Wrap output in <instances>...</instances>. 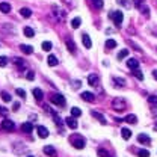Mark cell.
Returning <instances> with one entry per match:
<instances>
[{
	"mask_svg": "<svg viewBox=\"0 0 157 157\" xmlns=\"http://www.w3.org/2000/svg\"><path fill=\"white\" fill-rule=\"evenodd\" d=\"M112 107H113V110H116V112H124L125 107H127V103H125L124 98H113Z\"/></svg>",
	"mask_w": 157,
	"mask_h": 157,
	"instance_id": "obj_1",
	"label": "cell"
},
{
	"mask_svg": "<svg viewBox=\"0 0 157 157\" xmlns=\"http://www.w3.org/2000/svg\"><path fill=\"white\" fill-rule=\"evenodd\" d=\"M110 18L113 20V23H115L116 27H119L121 24H123V20H124V14L121 12V11H113L110 14Z\"/></svg>",
	"mask_w": 157,
	"mask_h": 157,
	"instance_id": "obj_2",
	"label": "cell"
},
{
	"mask_svg": "<svg viewBox=\"0 0 157 157\" xmlns=\"http://www.w3.org/2000/svg\"><path fill=\"white\" fill-rule=\"evenodd\" d=\"M71 144H73V146H76L77 148V150H82V148H85V139L82 137V136H73L71 137Z\"/></svg>",
	"mask_w": 157,
	"mask_h": 157,
	"instance_id": "obj_3",
	"label": "cell"
},
{
	"mask_svg": "<svg viewBox=\"0 0 157 157\" xmlns=\"http://www.w3.org/2000/svg\"><path fill=\"white\" fill-rule=\"evenodd\" d=\"M50 101L53 103V104H56V106H65V97L62 94H55V95H51V98H50Z\"/></svg>",
	"mask_w": 157,
	"mask_h": 157,
	"instance_id": "obj_4",
	"label": "cell"
},
{
	"mask_svg": "<svg viewBox=\"0 0 157 157\" xmlns=\"http://www.w3.org/2000/svg\"><path fill=\"white\" fill-rule=\"evenodd\" d=\"M2 128L5 130V132H14V130H15L14 121H11V119H5L3 123H2Z\"/></svg>",
	"mask_w": 157,
	"mask_h": 157,
	"instance_id": "obj_5",
	"label": "cell"
},
{
	"mask_svg": "<svg viewBox=\"0 0 157 157\" xmlns=\"http://www.w3.org/2000/svg\"><path fill=\"white\" fill-rule=\"evenodd\" d=\"M53 11H55V14H56V18H57L60 23H64V21H65V11L59 9L57 6H53Z\"/></svg>",
	"mask_w": 157,
	"mask_h": 157,
	"instance_id": "obj_6",
	"label": "cell"
},
{
	"mask_svg": "<svg viewBox=\"0 0 157 157\" xmlns=\"http://www.w3.org/2000/svg\"><path fill=\"white\" fill-rule=\"evenodd\" d=\"M82 41H83V46H85L86 48H91V47H92V42H91V38H89L88 33H83V35H82Z\"/></svg>",
	"mask_w": 157,
	"mask_h": 157,
	"instance_id": "obj_7",
	"label": "cell"
},
{
	"mask_svg": "<svg viewBox=\"0 0 157 157\" xmlns=\"http://www.w3.org/2000/svg\"><path fill=\"white\" fill-rule=\"evenodd\" d=\"M65 123H67V125H68L69 128H73V130H76V128L78 127L77 121H76L74 118H71V116H69V118H67V119H65Z\"/></svg>",
	"mask_w": 157,
	"mask_h": 157,
	"instance_id": "obj_8",
	"label": "cell"
},
{
	"mask_svg": "<svg viewBox=\"0 0 157 157\" xmlns=\"http://www.w3.org/2000/svg\"><path fill=\"white\" fill-rule=\"evenodd\" d=\"M44 153L50 157H56V150H55V146H51V145L44 146Z\"/></svg>",
	"mask_w": 157,
	"mask_h": 157,
	"instance_id": "obj_9",
	"label": "cell"
},
{
	"mask_svg": "<svg viewBox=\"0 0 157 157\" xmlns=\"http://www.w3.org/2000/svg\"><path fill=\"white\" fill-rule=\"evenodd\" d=\"M80 97H82L85 101H89V103L95 100V95H94L92 92H82V95H80Z\"/></svg>",
	"mask_w": 157,
	"mask_h": 157,
	"instance_id": "obj_10",
	"label": "cell"
},
{
	"mask_svg": "<svg viewBox=\"0 0 157 157\" xmlns=\"http://www.w3.org/2000/svg\"><path fill=\"white\" fill-rule=\"evenodd\" d=\"M127 67H128L130 69L139 68V60H137V59H128V60H127Z\"/></svg>",
	"mask_w": 157,
	"mask_h": 157,
	"instance_id": "obj_11",
	"label": "cell"
},
{
	"mask_svg": "<svg viewBox=\"0 0 157 157\" xmlns=\"http://www.w3.org/2000/svg\"><path fill=\"white\" fill-rule=\"evenodd\" d=\"M88 83H89L91 86L98 85V76H97V74H89V76H88Z\"/></svg>",
	"mask_w": 157,
	"mask_h": 157,
	"instance_id": "obj_12",
	"label": "cell"
},
{
	"mask_svg": "<svg viewBox=\"0 0 157 157\" xmlns=\"http://www.w3.org/2000/svg\"><path fill=\"white\" fill-rule=\"evenodd\" d=\"M38 135H39V137H42V139H46L47 136H48V130L46 128V127H42V125H39L38 128Z\"/></svg>",
	"mask_w": 157,
	"mask_h": 157,
	"instance_id": "obj_13",
	"label": "cell"
},
{
	"mask_svg": "<svg viewBox=\"0 0 157 157\" xmlns=\"http://www.w3.org/2000/svg\"><path fill=\"white\" fill-rule=\"evenodd\" d=\"M137 141L141 142V144H146L148 145V144L151 142V139H150V136H146V135L142 133V135H137Z\"/></svg>",
	"mask_w": 157,
	"mask_h": 157,
	"instance_id": "obj_14",
	"label": "cell"
},
{
	"mask_svg": "<svg viewBox=\"0 0 157 157\" xmlns=\"http://www.w3.org/2000/svg\"><path fill=\"white\" fill-rule=\"evenodd\" d=\"M32 94H33V97L36 98L38 101H41L42 98H44V94H42V91H41V89H38V88H35V89L32 91Z\"/></svg>",
	"mask_w": 157,
	"mask_h": 157,
	"instance_id": "obj_15",
	"label": "cell"
},
{
	"mask_svg": "<svg viewBox=\"0 0 157 157\" xmlns=\"http://www.w3.org/2000/svg\"><path fill=\"white\" fill-rule=\"evenodd\" d=\"M91 113H92V116H94V118H97V119L100 121V123H101L103 125L106 124V118H104V116L101 115V113H98V112H95V110H92Z\"/></svg>",
	"mask_w": 157,
	"mask_h": 157,
	"instance_id": "obj_16",
	"label": "cell"
},
{
	"mask_svg": "<svg viewBox=\"0 0 157 157\" xmlns=\"http://www.w3.org/2000/svg\"><path fill=\"white\" fill-rule=\"evenodd\" d=\"M0 11H2L3 14L11 12V5H9V3H6V2H2V3H0Z\"/></svg>",
	"mask_w": 157,
	"mask_h": 157,
	"instance_id": "obj_17",
	"label": "cell"
},
{
	"mask_svg": "<svg viewBox=\"0 0 157 157\" xmlns=\"http://www.w3.org/2000/svg\"><path fill=\"white\" fill-rule=\"evenodd\" d=\"M21 130H23V132H26V133H30L32 130H33V124L32 123H23L21 124Z\"/></svg>",
	"mask_w": 157,
	"mask_h": 157,
	"instance_id": "obj_18",
	"label": "cell"
},
{
	"mask_svg": "<svg viewBox=\"0 0 157 157\" xmlns=\"http://www.w3.org/2000/svg\"><path fill=\"white\" fill-rule=\"evenodd\" d=\"M20 15L24 17V18H29V17L32 15V11L29 9V8H21V9H20Z\"/></svg>",
	"mask_w": 157,
	"mask_h": 157,
	"instance_id": "obj_19",
	"label": "cell"
},
{
	"mask_svg": "<svg viewBox=\"0 0 157 157\" xmlns=\"http://www.w3.org/2000/svg\"><path fill=\"white\" fill-rule=\"evenodd\" d=\"M113 83L116 85V88H123V86H125V80L124 78H119V77L113 78Z\"/></svg>",
	"mask_w": 157,
	"mask_h": 157,
	"instance_id": "obj_20",
	"label": "cell"
},
{
	"mask_svg": "<svg viewBox=\"0 0 157 157\" xmlns=\"http://www.w3.org/2000/svg\"><path fill=\"white\" fill-rule=\"evenodd\" d=\"M47 64H48L50 67H56V65H57V57L53 56V55H50L48 59H47Z\"/></svg>",
	"mask_w": 157,
	"mask_h": 157,
	"instance_id": "obj_21",
	"label": "cell"
},
{
	"mask_svg": "<svg viewBox=\"0 0 157 157\" xmlns=\"http://www.w3.org/2000/svg\"><path fill=\"white\" fill-rule=\"evenodd\" d=\"M20 48L23 50V53H26V55H32V51H33V47L26 46V44H21V46H20Z\"/></svg>",
	"mask_w": 157,
	"mask_h": 157,
	"instance_id": "obj_22",
	"label": "cell"
},
{
	"mask_svg": "<svg viewBox=\"0 0 157 157\" xmlns=\"http://www.w3.org/2000/svg\"><path fill=\"white\" fill-rule=\"evenodd\" d=\"M67 47H68V50L71 51L73 55H76V44H74V41L68 39V41H67Z\"/></svg>",
	"mask_w": 157,
	"mask_h": 157,
	"instance_id": "obj_23",
	"label": "cell"
},
{
	"mask_svg": "<svg viewBox=\"0 0 157 157\" xmlns=\"http://www.w3.org/2000/svg\"><path fill=\"white\" fill-rule=\"evenodd\" d=\"M124 121H127V123H130V124H136L137 123V118H136V115H127L124 118Z\"/></svg>",
	"mask_w": 157,
	"mask_h": 157,
	"instance_id": "obj_24",
	"label": "cell"
},
{
	"mask_svg": "<svg viewBox=\"0 0 157 157\" xmlns=\"http://www.w3.org/2000/svg\"><path fill=\"white\" fill-rule=\"evenodd\" d=\"M121 135H123V137L125 139V141H127V139H130V137H132V132H130L128 128H123V130H121Z\"/></svg>",
	"mask_w": 157,
	"mask_h": 157,
	"instance_id": "obj_25",
	"label": "cell"
},
{
	"mask_svg": "<svg viewBox=\"0 0 157 157\" xmlns=\"http://www.w3.org/2000/svg\"><path fill=\"white\" fill-rule=\"evenodd\" d=\"M14 64L18 67V68H24L26 67V64H24V60L23 59H20V57H14Z\"/></svg>",
	"mask_w": 157,
	"mask_h": 157,
	"instance_id": "obj_26",
	"label": "cell"
},
{
	"mask_svg": "<svg viewBox=\"0 0 157 157\" xmlns=\"http://www.w3.org/2000/svg\"><path fill=\"white\" fill-rule=\"evenodd\" d=\"M41 47H42V50H44V51H48V50H51V47H53V46H51L50 41H44Z\"/></svg>",
	"mask_w": 157,
	"mask_h": 157,
	"instance_id": "obj_27",
	"label": "cell"
},
{
	"mask_svg": "<svg viewBox=\"0 0 157 157\" xmlns=\"http://www.w3.org/2000/svg\"><path fill=\"white\" fill-rule=\"evenodd\" d=\"M24 35H26L27 38H32L33 35H35V32H33L32 27H24Z\"/></svg>",
	"mask_w": 157,
	"mask_h": 157,
	"instance_id": "obj_28",
	"label": "cell"
},
{
	"mask_svg": "<svg viewBox=\"0 0 157 157\" xmlns=\"http://www.w3.org/2000/svg\"><path fill=\"white\" fill-rule=\"evenodd\" d=\"M133 76L137 78V80H144V74H142L141 71H139L137 68H136V69H133Z\"/></svg>",
	"mask_w": 157,
	"mask_h": 157,
	"instance_id": "obj_29",
	"label": "cell"
},
{
	"mask_svg": "<svg viewBox=\"0 0 157 157\" xmlns=\"http://www.w3.org/2000/svg\"><path fill=\"white\" fill-rule=\"evenodd\" d=\"M106 47L107 48H115L116 47V41L115 39H107L106 41Z\"/></svg>",
	"mask_w": 157,
	"mask_h": 157,
	"instance_id": "obj_30",
	"label": "cell"
},
{
	"mask_svg": "<svg viewBox=\"0 0 157 157\" xmlns=\"http://www.w3.org/2000/svg\"><path fill=\"white\" fill-rule=\"evenodd\" d=\"M71 115H73L74 118H77V116L82 115V110L78 109V107H73V109H71Z\"/></svg>",
	"mask_w": 157,
	"mask_h": 157,
	"instance_id": "obj_31",
	"label": "cell"
},
{
	"mask_svg": "<svg viewBox=\"0 0 157 157\" xmlns=\"http://www.w3.org/2000/svg\"><path fill=\"white\" fill-rule=\"evenodd\" d=\"M80 23H82V20L78 18V17H77V18H74V20L71 21V26H73V29H77L78 26H80Z\"/></svg>",
	"mask_w": 157,
	"mask_h": 157,
	"instance_id": "obj_32",
	"label": "cell"
},
{
	"mask_svg": "<svg viewBox=\"0 0 157 157\" xmlns=\"http://www.w3.org/2000/svg\"><path fill=\"white\" fill-rule=\"evenodd\" d=\"M97 154H98V157H110V154H109L106 150H103V148H100Z\"/></svg>",
	"mask_w": 157,
	"mask_h": 157,
	"instance_id": "obj_33",
	"label": "cell"
},
{
	"mask_svg": "<svg viewBox=\"0 0 157 157\" xmlns=\"http://www.w3.org/2000/svg\"><path fill=\"white\" fill-rule=\"evenodd\" d=\"M92 5L97 8V9H101L103 8V0H92Z\"/></svg>",
	"mask_w": 157,
	"mask_h": 157,
	"instance_id": "obj_34",
	"label": "cell"
},
{
	"mask_svg": "<svg viewBox=\"0 0 157 157\" xmlns=\"http://www.w3.org/2000/svg\"><path fill=\"white\" fill-rule=\"evenodd\" d=\"M137 156L139 157H150V151H148V150H139Z\"/></svg>",
	"mask_w": 157,
	"mask_h": 157,
	"instance_id": "obj_35",
	"label": "cell"
},
{
	"mask_svg": "<svg viewBox=\"0 0 157 157\" xmlns=\"http://www.w3.org/2000/svg\"><path fill=\"white\" fill-rule=\"evenodd\" d=\"M148 103L151 104H157V95H150V97H148Z\"/></svg>",
	"mask_w": 157,
	"mask_h": 157,
	"instance_id": "obj_36",
	"label": "cell"
},
{
	"mask_svg": "<svg viewBox=\"0 0 157 157\" xmlns=\"http://www.w3.org/2000/svg\"><path fill=\"white\" fill-rule=\"evenodd\" d=\"M127 55H128V50H127V48L121 50V51H119V55H118V59H124V57H125Z\"/></svg>",
	"mask_w": 157,
	"mask_h": 157,
	"instance_id": "obj_37",
	"label": "cell"
},
{
	"mask_svg": "<svg viewBox=\"0 0 157 157\" xmlns=\"http://www.w3.org/2000/svg\"><path fill=\"white\" fill-rule=\"evenodd\" d=\"M2 100L6 101V103H9L11 101V95L8 94V92H2Z\"/></svg>",
	"mask_w": 157,
	"mask_h": 157,
	"instance_id": "obj_38",
	"label": "cell"
},
{
	"mask_svg": "<svg viewBox=\"0 0 157 157\" xmlns=\"http://www.w3.org/2000/svg\"><path fill=\"white\" fill-rule=\"evenodd\" d=\"M26 78H27V80H33V78H35V73L33 71H27V74H26Z\"/></svg>",
	"mask_w": 157,
	"mask_h": 157,
	"instance_id": "obj_39",
	"label": "cell"
},
{
	"mask_svg": "<svg viewBox=\"0 0 157 157\" xmlns=\"http://www.w3.org/2000/svg\"><path fill=\"white\" fill-rule=\"evenodd\" d=\"M6 64H8V59L5 56H0V67H6Z\"/></svg>",
	"mask_w": 157,
	"mask_h": 157,
	"instance_id": "obj_40",
	"label": "cell"
},
{
	"mask_svg": "<svg viewBox=\"0 0 157 157\" xmlns=\"http://www.w3.org/2000/svg\"><path fill=\"white\" fill-rule=\"evenodd\" d=\"M17 95H20L21 98H24V97H26V92H24L23 89H20V88H18V89H17Z\"/></svg>",
	"mask_w": 157,
	"mask_h": 157,
	"instance_id": "obj_41",
	"label": "cell"
},
{
	"mask_svg": "<svg viewBox=\"0 0 157 157\" xmlns=\"http://www.w3.org/2000/svg\"><path fill=\"white\" fill-rule=\"evenodd\" d=\"M71 85H74L73 88H74V89H77L78 86H80V82H78V80H73V82H71Z\"/></svg>",
	"mask_w": 157,
	"mask_h": 157,
	"instance_id": "obj_42",
	"label": "cell"
},
{
	"mask_svg": "<svg viewBox=\"0 0 157 157\" xmlns=\"http://www.w3.org/2000/svg\"><path fill=\"white\" fill-rule=\"evenodd\" d=\"M6 113H8L6 107H0V115H6Z\"/></svg>",
	"mask_w": 157,
	"mask_h": 157,
	"instance_id": "obj_43",
	"label": "cell"
},
{
	"mask_svg": "<svg viewBox=\"0 0 157 157\" xmlns=\"http://www.w3.org/2000/svg\"><path fill=\"white\" fill-rule=\"evenodd\" d=\"M18 107H20V104H18V103H15V104H14V110H17Z\"/></svg>",
	"mask_w": 157,
	"mask_h": 157,
	"instance_id": "obj_44",
	"label": "cell"
},
{
	"mask_svg": "<svg viewBox=\"0 0 157 157\" xmlns=\"http://www.w3.org/2000/svg\"><path fill=\"white\" fill-rule=\"evenodd\" d=\"M153 77H154L156 80H157V69H156V71H153Z\"/></svg>",
	"mask_w": 157,
	"mask_h": 157,
	"instance_id": "obj_45",
	"label": "cell"
},
{
	"mask_svg": "<svg viewBox=\"0 0 157 157\" xmlns=\"http://www.w3.org/2000/svg\"><path fill=\"white\" fill-rule=\"evenodd\" d=\"M62 2H65V3H68V5H69V3L73 2V0H62Z\"/></svg>",
	"mask_w": 157,
	"mask_h": 157,
	"instance_id": "obj_46",
	"label": "cell"
},
{
	"mask_svg": "<svg viewBox=\"0 0 157 157\" xmlns=\"http://www.w3.org/2000/svg\"><path fill=\"white\" fill-rule=\"evenodd\" d=\"M154 130H156V132H157V123L154 124Z\"/></svg>",
	"mask_w": 157,
	"mask_h": 157,
	"instance_id": "obj_47",
	"label": "cell"
},
{
	"mask_svg": "<svg viewBox=\"0 0 157 157\" xmlns=\"http://www.w3.org/2000/svg\"><path fill=\"white\" fill-rule=\"evenodd\" d=\"M27 157H33V156H27Z\"/></svg>",
	"mask_w": 157,
	"mask_h": 157,
	"instance_id": "obj_48",
	"label": "cell"
}]
</instances>
